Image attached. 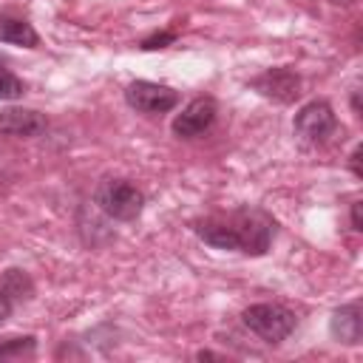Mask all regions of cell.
<instances>
[{
	"label": "cell",
	"instance_id": "7c38bea8",
	"mask_svg": "<svg viewBox=\"0 0 363 363\" xmlns=\"http://www.w3.org/2000/svg\"><path fill=\"white\" fill-rule=\"evenodd\" d=\"M37 337L34 335H0V360H23L34 357Z\"/></svg>",
	"mask_w": 363,
	"mask_h": 363
},
{
	"label": "cell",
	"instance_id": "2e32d148",
	"mask_svg": "<svg viewBox=\"0 0 363 363\" xmlns=\"http://www.w3.org/2000/svg\"><path fill=\"white\" fill-rule=\"evenodd\" d=\"M11 312H14V301L0 289V323H3V320H9V318H11Z\"/></svg>",
	"mask_w": 363,
	"mask_h": 363
},
{
	"label": "cell",
	"instance_id": "6da1fadb",
	"mask_svg": "<svg viewBox=\"0 0 363 363\" xmlns=\"http://www.w3.org/2000/svg\"><path fill=\"white\" fill-rule=\"evenodd\" d=\"M94 207L111 221H136L145 210V193L119 176H108L94 187Z\"/></svg>",
	"mask_w": 363,
	"mask_h": 363
},
{
	"label": "cell",
	"instance_id": "5bb4252c",
	"mask_svg": "<svg viewBox=\"0 0 363 363\" xmlns=\"http://www.w3.org/2000/svg\"><path fill=\"white\" fill-rule=\"evenodd\" d=\"M170 43H176V31H156V34L145 37L139 43V48L142 51H156V48H167Z\"/></svg>",
	"mask_w": 363,
	"mask_h": 363
},
{
	"label": "cell",
	"instance_id": "277c9868",
	"mask_svg": "<svg viewBox=\"0 0 363 363\" xmlns=\"http://www.w3.org/2000/svg\"><path fill=\"white\" fill-rule=\"evenodd\" d=\"M292 133L303 147H323L337 133L335 108L326 99H309L295 111Z\"/></svg>",
	"mask_w": 363,
	"mask_h": 363
},
{
	"label": "cell",
	"instance_id": "8992f818",
	"mask_svg": "<svg viewBox=\"0 0 363 363\" xmlns=\"http://www.w3.org/2000/svg\"><path fill=\"white\" fill-rule=\"evenodd\" d=\"M255 94H261L264 99H272L278 105H289L301 96V74L292 68V65H275V68H267L261 74H255L250 82H247Z\"/></svg>",
	"mask_w": 363,
	"mask_h": 363
},
{
	"label": "cell",
	"instance_id": "d6986e66",
	"mask_svg": "<svg viewBox=\"0 0 363 363\" xmlns=\"http://www.w3.org/2000/svg\"><path fill=\"white\" fill-rule=\"evenodd\" d=\"M352 111H354V116H357V119L363 116V113H360V91H357V88L352 91Z\"/></svg>",
	"mask_w": 363,
	"mask_h": 363
},
{
	"label": "cell",
	"instance_id": "ac0fdd59",
	"mask_svg": "<svg viewBox=\"0 0 363 363\" xmlns=\"http://www.w3.org/2000/svg\"><path fill=\"white\" fill-rule=\"evenodd\" d=\"M196 360H224V354H216V352L201 349V352H196Z\"/></svg>",
	"mask_w": 363,
	"mask_h": 363
},
{
	"label": "cell",
	"instance_id": "8fae6325",
	"mask_svg": "<svg viewBox=\"0 0 363 363\" xmlns=\"http://www.w3.org/2000/svg\"><path fill=\"white\" fill-rule=\"evenodd\" d=\"M0 289L17 303V301H31L34 295V281L26 269H17V267H9L3 275H0Z\"/></svg>",
	"mask_w": 363,
	"mask_h": 363
},
{
	"label": "cell",
	"instance_id": "52a82bcc",
	"mask_svg": "<svg viewBox=\"0 0 363 363\" xmlns=\"http://www.w3.org/2000/svg\"><path fill=\"white\" fill-rule=\"evenodd\" d=\"M218 119V102L213 96H193L170 122L173 136L179 139H199L204 136Z\"/></svg>",
	"mask_w": 363,
	"mask_h": 363
},
{
	"label": "cell",
	"instance_id": "9c48e42d",
	"mask_svg": "<svg viewBox=\"0 0 363 363\" xmlns=\"http://www.w3.org/2000/svg\"><path fill=\"white\" fill-rule=\"evenodd\" d=\"M329 335L343 343V346H357L363 340V312H360V301L343 303L332 312L329 318Z\"/></svg>",
	"mask_w": 363,
	"mask_h": 363
},
{
	"label": "cell",
	"instance_id": "ba28073f",
	"mask_svg": "<svg viewBox=\"0 0 363 363\" xmlns=\"http://www.w3.org/2000/svg\"><path fill=\"white\" fill-rule=\"evenodd\" d=\"M45 128H48L45 113H40L34 108H23V105L0 108V136L31 139V136H40Z\"/></svg>",
	"mask_w": 363,
	"mask_h": 363
},
{
	"label": "cell",
	"instance_id": "9a60e30c",
	"mask_svg": "<svg viewBox=\"0 0 363 363\" xmlns=\"http://www.w3.org/2000/svg\"><path fill=\"white\" fill-rule=\"evenodd\" d=\"M360 156H363V145H354V150H352V156H349V167H352V173L360 179L363 176V167H360Z\"/></svg>",
	"mask_w": 363,
	"mask_h": 363
},
{
	"label": "cell",
	"instance_id": "7a4b0ae2",
	"mask_svg": "<svg viewBox=\"0 0 363 363\" xmlns=\"http://www.w3.org/2000/svg\"><path fill=\"white\" fill-rule=\"evenodd\" d=\"M241 323L255 335L261 337L264 343L269 346H278L284 343L295 326H298V315L284 306V303H275V301H264V303H250L244 312H241Z\"/></svg>",
	"mask_w": 363,
	"mask_h": 363
},
{
	"label": "cell",
	"instance_id": "4fadbf2b",
	"mask_svg": "<svg viewBox=\"0 0 363 363\" xmlns=\"http://www.w3.org/2000/svg\"><path fill=\"white\" fill-rule=\"evenodd\" d=\"M26 94V85H23V79L14 74V71H9L3 62H0V102H11V99H20Z\"/></svg>",
	"mask_w": 363,
	"mask_h": 363
},
{
	"label": "cell",
	"instance_id": "e0dca14e",
	"mask_svg": "<svg viewBox=\"0 0 363 363\" xmlns=\"http://www.w3.org/2000/svg\"><path fill=\"white\" fill-rule=\"evenodd\" d=\"M349 218H352V230H354V233H360V230H363V221H360V201H354V204H352Z\"/></svg>",
	"mask_w": 363,
	"mask_h": 363
},
{
	"label": "cell",
	"instance_id": "5b68a950",
	"mask_svg": "<svg viewBox=\"0 0 363 363\" xmlns=\"http://www.w3.org/2000/svg\"><path fill=\"white\" fill-rule=\"evenodd\" d=\"M179 91L162 82H150V79H133L125 88V102L145 116H159V113H170L179 105Z\"/></svg>",
	"mask_w": 363,
	"mask_h": 363
},
{
	"label": "cell",
	"instance_id": "3957f363",
	"mask_svg": "<svg viewBox=\"0 0 363 363\" xmlns=\"http://www.w3.org/2000/svg\"><path fill=\"white\" fill-rule=\"evenodd\" d=\"M227 218L238 233L244 255L261 258V255L269 252L272 238H275V218L267 210H261V207H235V210L227 213Z\"/></svg>",
	"mask_w": 363,
	"mask_h": 363
},
{
	"label": "cell",
	"instance_id": "30bf717a",
	"mask_svg": "<svg viewBox=\"0 0 363 363\" xmlns=\"http://www.w3.org/2000/svg\"><path fill=\"white\" fill-rule=\"evenodd\" d=\"M0 43L20 45V48H37L40 45V34L28 20L0 11Z\"/></svg>",
	"mask_w": 363,
	"mask_h": 363
}]
</instances>
